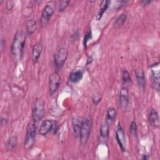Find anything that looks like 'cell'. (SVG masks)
<instances>
[{"label":"cell","mask_w":160,"mask_h":160,"mask_svg":"<svg viewBox=\"0 0 160 160\" xmlns=\"http://www.w3.org/2000/svg\"><path fill=\"white\" fill-rule=\"evenodd\" d=\"M26 42V34L22 31L18 32L15 36L11 46V54L18 60H21Z\"/></svg>","instance_id":"obj_1"},{"label":"cell","mask_w":160,"mask_h":160,"mask_svg":"<svg viewBox=\"0 0 160 160\" xmlns=\"http://www.w3.org/2000/svg\"><path fill=\"white\" fill-rule=\"evenodd\" d=\"M36 138V125L35 121H31L26 128V134L24 139V148L27 149H30L34 144Z\"/></svg>","instance_id":"obj_2"},{"label":"cell","mask_w":160,"mask_h":160,"mask_svg":"<svg viewBox=\"0 0 160 160\" xmlns=\"http://www.w3.org/2000/svg\"><path fill=\"white\" fill-rule=\"evenodd\" d=\"M44 102L42 99H37L32 106V120L39 121L42 119L44 115Z\"/></svg>","instance_id":"obj_3"},{"label":"cell","mask_w":160,"mask_h":160,"mask_svg":"<svg viewBox=\"0 0 160 160\" xmlns=\"http://www.w3.org/2000/svg\"><path fill=\"white\" fill-rule=\"evenodd\" d=\"M91 126L92 119L91 118H87L83 119L79 133L80 142L82 144H84L87 142L91 129Z\"/></svg>","instance_id":"obj_4"},{"label":"cell","mask_w":160,"mask_h":160,"mask_svg":"<svg viewBox=\"0 0 160 160\" xmlns=\"http://www.w3.org/2000/svg\"><path fill=\"white\" fill-rule=\"evenodd\" d=\"M54 3L52 1L49 2L46 6L44 8L42 14H41V17L40 19V24L41 26H46L49 21L50 20L51 16L54 12V9L53 7Z\"/></svg>","instance_id":"obj_5"},{"label":"cell","mask_w":160,"mask_h":160,"mask_svg":"<svg viewBox=\"0 0 160 160\" xmlns=\"http://www.w3.org/2000/svg\"><path fill=\"white\" fill-rule=\"evenodd\" d=\"M61 81V76L57 71L51 74L49 79V91L51 95H52L56 91L60 85Z\"/></svg>","instance_id":"obj_6"},{"label":"cell","mask_w":160,"mask_h":160,"mask_svg":"<svg viewBox=\"0 0 160 160\" xmlns=\"http://www.w3.org/2000/svg\"><path fill=\"white\" fill-rule=\"evenodd\" d=\"M115 136L117 142L122 151H125L126 149V136L123 129L119 122L115 130Z\"/></svg>","instance_id":"obj_7"},{"label":"cell","mask_w":160,"mask_h":160,"mask_svg":"<svg viewBox=\"0 0 160 160\" xmlns=\"http://www.w3.org/2000/svg\"><path fill=\"white\" fill-rule=\"evenodd\" d=\"M68 50L64 48L59 49L54 55V63L58 69L61 68L68 57Z\"/></svg>","instance_id":"obj_8"},{"label":"cell","mask_w":160,"mask_h":160,"mask_svg":"<svg viewBox=\"0 0 160 160\" xmlns=\"http://www.w3.org/2000/svg\"><path fill=\"white\" fill-rule=\"evenodd\" d=\"M159 68L158 64L151 68V80L152 87L156 91H159Z\"/></svg>","instance_id":"obj_9"},{"label":"cell","mask_w":160,"mask_h":160,"mask_svg":"<svg viewBox=\"0 0 160 160\" xmlns=\"http://www.w3.org/2000/svg\"><path fill=\"white\" fill-rule=\"evenodd\" d=\"M129 103V92L126 88L123 87L120 90L119 97V108L125 111Z\"/></svg>","instance_id":"obj_10"},{"label":"cell","mask_w":160,"mask_h":160,"mask_svg":"<svg viewBox=\"0 0 160 160\" xmlns=\"http://www.w3.org/2000/svg\"><path fill=\"white\" fill-rule=\"evenodd\" d=\"M53 128V122L49 119H46L44 121L39 128V132L42 136H46L48 132H49Z\"/></svg>","instance_id":"obj_11"},{"label":"cell","mask_w":160,"mask_h":160,"mask_svg":"<svg viewBox=\"0 0 160 160\" xmlns=\"http://www.w3.org/2000/svg\"><path fill=\"white\" fill-rule=\"evenodd\" d=\"M42 44H41V42H38L34 45L32 50V61L33 63H36L37 62L42 52Z\"/></svg>","instance_id":"obj_12"},{"label":"cell","mask_w":160,"mask_h":160,"mask_svg":"<svg viewBox=\"0 0 160 160\" xmlns=\"http://www.w3.org/2000/svg\"><path fill=\"white\" fill-rule=\"evenodd\" d=\"M149 121L151 126L154 128H159V119L158 112L156 109H152L149 115Z\"/></svg>","instance_id":"obj_13"},{"label":"cell","mask_w":160,"mask_h":160,"mask_svg":"<svg viewBox=\"0 0 160 160\" xmlns=\"http://www.w3.org/2000/svg\"><path fill=\"white\" fill-rule=\"evenodd\" d=\"M135 73H136L138 85H139V88H141V89H143L145 87V83H146L144 71L141 68H138L136 69Z\"/></svg>","instance_id":"obj_14"},{"label":"cell","mask_w":160,"mask_h":160,"mask_svg":"<svg viewBox=\"0 0 160 160\" xmlns=\"http://www.w3.org/2000/svg\"><path fill=\"white\" fill-rule=\"evenodd\" d=\"M83 119L81 117L76 118L72 121V125H73V129L75 134V136L76 137L79 136L80 133V129L81 128V125L82 124Z\"/></svg>","instance_id":"obj_15"},{"label":"cell","mask_w":160,"mask_h":160,"mask_svg":"<svg viewBox=\"0 0 160 160\" xmlns=\"http://www.w3.org/2000/svg\"><path fill=\"white\" fill-rule=\"evenodd\" d=\"M109 1H107V0H104V1H102L101 2V5H100V9H99V12H98V14L96 16V19L98 21L100 20L101 18H102L104 12L106 11V9H108V6H109Z\"/></svg>","instance_id":"obj_16"},{"label":"cell","mask_w":160,"mask_h":160,"mask_svg":"<svg viewBox=\"0 0 160 160\" xmlns=\"http://www.w3.org/2000/svg\"><path fill=\"white\" fill-rule=\"evenodd\" d=\"M83 74L81 71H76L72 72L69 76V80L72 82H77L81 80L82 78Z\"/></svg>","instance_id":"obj_17"},{"label":"cell","mask_w":160,"mask_h":160,"mask_svg":"<svg viewBox=\"0 0 160 160\" xmlns=\"http://www.w3.org/2000/svg\"><path fill=\"white\" fill-rule=\"evenodd\" d=\"M37 28L36 22L32 19H29L26 22V31L29 35L34 32Z\"/></svg>","instance_id":"obj_18"},{"label":"cell","mask_w":160,"mask_h":160,"mask_svg":"<svg viewBox=\"0 0 160 160\" xmlns=\"http://www.w3.org/2000/svg\"><path fill=\"white\" fill-rule=\"evenodd\" d=\"M109 124L106 122L101 125L100 128V134L103 138H107L109 135Z\"/></svg>","instance_id":"obj_19"},{"label":"cell","mask_w":160,"mask_h":160,"mask_svg":"<svg viewBox=\"0 0 160 160\" xmlns=\"http://www.w3.org/2000/svg\"><path fill=\"white\" fill-rule=\"evenodd\" d=\"M116 111L115 109L113 108H109L107 111V118H106L107 121L106 122H108L109 124L112 122L116 117Z\"/></svg>","instance_id":"obj_20"},{"label":"cell","mask_w":160,"mask_h":160,"mask_svg":"<svg viewBox=\"0 0 160 160\" xmlns=\"http://www.w3.org/2000/svg\"><path fill=\"white\" fill-rule=\"evenodd\" d=\"M18 139L16 136L11 137L6 143V148L9 150H12L14 149L17 145Z\"/></svg>","instance_id":"obj_21"},{"label":"cell","mask_w":160,"mask_h":160,"mask_svg":"<svg viewBox=\"0 0 160 160\" xmlns=\"http://www.w3.org/2000/svg\"><path fill=\"white\" fill-rule=\"evenodd\" d=\"M126 18H127V14L126 13L121 14L116 20V21L114 22V27L118 28V27H120L121 26H122L124 24V22H125Z\"/></svg>","instance_id":"obj_22"},{"label":"cell","mask_w":160,"mask_h":160,"mask_svg":"<svg viewBox=\"0 0 160 160\" xmlns=\"http://www.w3.org/2000/svg\"><path fill=\"white\" fill-rule=\"evenodd\" d=\"M122 79L124 83H128L131 81L130 74L125 69L122 70Z\"/></svg>","instance_id":"obj_23"},{"label":"cell","mask_w":160,"mask_h":160,"mask_svg":"<svg viewBox=\"0 0 160 160\" xmlns=\"http://www.w3.org/2000/svg\"><path fill=\"white\" fill-rule=\"evenodd\" d=\"M69 3V1H61L59 3L58 9L59 11H63L68 6Z\"/></svg>","instance_id":"obj_24"},{"label":"cell","mask_w":160,"mask_h":160,"mask_svg":"<svg viewBox=\"0 0 160 160\" xmlns=\"http://www.w3.org/2000/svg\"><path fill=\"white\" fill-rule=\"evenodd\" d=\"M129 132L133 136H136L137 134V126L136 123L134 121H132L130 125Z\"/></svg>","instance_id":"obj_25"},{"label":"cell","mask_w":160,"mask_h":160,"mask_svg":"<svg viewBox=\"0 0 160 160\" xmlns=\"http://www.w3.org/2000/svg\"><path fill=\"white\" fill-rule=\"evenodd\" d=\"M91 38V31H89V32L85 35V37H84V46H85V47L86 46V44H87L88 41Z\"/></svg>","instance_id":"obj_26"},{"label":"cell","mask_w":160,"mask_h":160,"mask_svg":"<svg viewBox=\"0 0 160 160\" xmlns=\"http://www.w3.org/2000/svg\"><path fill=\"white\" fill-rule=\"evenodd\" d=\"M14 2L13 1H8L6 3V9L8 10H11L12 8L14 7Z\"/></svg>","instance_id":"obj_27"},{"label":"cell","mask_w":160,"mask_h":160,"mask_svg":"<svg viewBox=\"0 0 160 160\" xmlns=\"http://www.w3.org/2000/svg\"><path fill=\"white\" fill-rule=\"evenodd\" d=\"M92 101H93V102L94 104H98L99 103V102L101 101V98H100V97L96 95L95 96L93 97Z\"/></svg>","instance_id":"obj_28"}]
</instances>
